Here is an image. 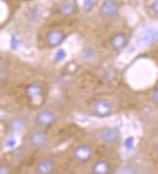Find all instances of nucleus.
<instances>
[{
    "mask_svg": "<svg viewBox=\"0 0 158 174\" xmlns=\"http://www.w3.org/2000/svg\"><path fill=\"white\" fill-rule=\"evenodd\" d=\"M73 159L79 163H86L90 161L94 155V149L91 145L87 143L79 144L75 147L72 152Z\"/></svg>",
    "mask_w": 158,
    "mask_h": 174,
    "instance_id": "obj_1",
    "label": "nucleus"
},
{
    "mask_svg": "<svg viewBox=\"0 0 158 174\" xmlns=\"http://www.w3.org/2000/svg\"><path fill=\"white\" fill-rule=\"evenodd\" d=\"M56 121H57L56 114L49 109L40 110L34 117V122L39 127H50Z\"/></svg>",
    "mask_w": 158,
    "mask_h": 174,
    "instance_id": "obj_2",
    "label": "nucleus"
},
{
    "mask_svg": "<svg viewBox=\"0 0 158 174\" xmlns=\"http://www.w3.org/2000/svg\"><path fill=\"white\" fill-rule=\"evenodd\" d=\"M29 144L35 149H43L49 143V137L41 129H34L28 134Z\"/></svg>",
    "mask_w": 158,
    "mask_h": 174,
    "instance_id": "obj_3",
    "label": "nucleus"
},
{
    "mask_svg": "<svg viewBox=\"0 0 158 174\" xmlns=\"http://www.w3.org/2000/svg\"><path fill=\"white\" fill-rule=\"evenodd\" d=\"M118 12H119V5L111 0L104 1L100 7V15L104 19H112Z\"/></svg>",
    "mask_w": 158,
    "mask_h": 174,
    "instance_id": "obj_4",
    "label": "nucleus"
},
{
    "mask_svg": "<svg viewBox=\"0 0 158 174\" xmlns=\"http://www.w3.org/2000/svg\"><path fill=\"white\" fill-rule=\"evenodd\" d=\"M111 110L112 104L106 99H100L93 104V114L97 116H106L111 113Z\"/></svg>",
    "mask_w": 158,
    "mask_h": 174,
    "instance_id": "obj_5",
    "label": "nucleus"
},
{
    "mask_svg": "<svg viewBox=\"0 0 158 174\" xmlns=\"http://www.w3.org/2000/svg\"><path fill=\"white\" fill-rule=\"evenodd\" d=\"M56 170V161L53 157H44L40 160L35 166V172L37 174H54Z\"/></svg>",
    "mask_w": 158,
    "mask_h": 174,
    "instance_id": "obj_6",
    "label": "nucleus"
},
{
    "mask_svg": "<svg viewBox=\"0 0 158 174\" xmlns=\"http://www.w3.org/2000/svg\"><path fill=\"white\" fill-rule=\"evenodd\" d=\"M128 41H129L128 35L125 33H117L109 38L108 44L112 50L120 51L127 46Z\"/></svg>",
    "mask_w": 158,
    "mask_h": 174,
    "instance_id": "obj_7",
    "label": "nucleus"
},
{
    "mask_svg": "<svg viewBox=\"0 0 158 174\" xmlns=\"http://www.w3.org/2000/svg\"><path fill=\"white\" fill-rule=\"evenodd\" d=\"M65 33L62 29L54 28L49 30L45 35L46 43L51 47H57L65 40Z\"/></svg>",
    "mask_w": 158,
    "mask_h": 174,
    "instance_id": "obj_8",
    "label": "nucleus"
},
{
    "mask_svg": "<svg viewBox=\"0 0 158 174\" xmlns=\"http://www.w3.org/2000/svg\"><path fill=\"white\" fill-rule=\"evenodd\" d=\"M111 164L105 159L97 160L91 167L92 174H110L111 172Z\"/></svg>",
    "mask_w": 158,
    "mask_h": 174,
    "instance_id": "obj_9",
    "label": "nucleus"
},
{
    "mask_svg": "<svg viewBox=\"0 0 158 174\" xmlns=\"http://www.w3.org/2000/svg\"><path fill=\"white\" fill-rule=\"evenodd\" d=\"M42 94H43V88L39 83L32 82L28 84L26 88V95L28 98V100L31 102H35L36 100L40 99L42 97Z\"/></svg>",
    "mask_w": 158,
    "mask_h": 174,
    "instance_id": "obj_10",
    "label": "nucleus"
},
{
    "mask_svg": "<svg viewBox=\"0 0 158 174\" xmlns=\"http://www.w3.org/2000/svg\"><path fill=\"white\" fill-rule=\"evenodd\" d=\"M101 139L105 142V143H115V142L119 139L120 133L116 128L107 127L102 129L100 133Z\"/></svg>",
    "mask_w": 158,
    "mask_h": 174,
    "instance_id": "obj_11",
    "label": "nucleus"
},
{
    "mask_svg": "<svg viewBox=\"0 0 158 174\" xmlns=\"http://www.w3.org/2000/svg\"><path fill=\"white\" fill-rule=\"evenodd\" d=\"M59 11L62 16H72L77 12V5L73 1H64L59 6Z\"/></svg>",
    "mask_w": 158,
    "mask_h": 174,
    "instance_id": "obj_12",
    "label": "nucleus"
},
{
    "mask_svg": "<svg viewBox=\"0 0 158 174\" xmlns=\"http://www.w3.org/2000/svg\"><path fill=\"white\" fill-rule=\"evenodd\" d=\"M147 11L153 18L158 19V0H153L147 5Z\"/></svg>",
    "mask_w": 158,
    "mask_h": 174,
    "instance_id": "obj_13",
    "label": "nucleus"
},
{
    "mask_svg": "<svg viewBox=\"0 0 158 174\" xmlns=\"http://www.w3.org/2000/svg\"><path fill=\"white\" fill-rule=\"evenodd\" d=\"M149 100L152 103V104L156 107H158V86L151 92L149 94Z\"/></svg>",
    "mask_w": 158,
    "mask_h": 174,
    "instance_id": "obj_14",
    "label": "nucleus"
},
{
    "mask_svg": "<svg viewBox=\"0 0 158 174\" xmlns=\"http://www.w3.org/2000/svg\"><path fill=\"white\" fill-rule=\"evenodd\" d=\"M10 166L8 164L1 163V174H10Z\"/></svg>",
    "mask_w": 158,
    "mask_h": 174,
    "instance_id": "obj_15",
    "label": "nucleus"
}]
</instances>
